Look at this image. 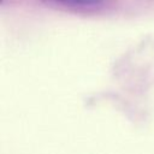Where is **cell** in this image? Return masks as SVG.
Returning a JSON list of instances; mask_svg holds the SVG:
<instances>
[{"mask_svg": "<svg viewBox=\"0 0 154 154\" xmlns=\"http://www.w3.org/2000/svg\"><path fill=\"white\" fill-rule=\"evenodd\" d=\"M66 5H77V6H87V5H97L105 0H55Z\"/></svg>", "mask_w": 154, "mask_h": 154, "instance_id": "6da1fadb", "label": "cell"}]
</instances>
